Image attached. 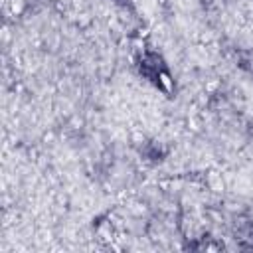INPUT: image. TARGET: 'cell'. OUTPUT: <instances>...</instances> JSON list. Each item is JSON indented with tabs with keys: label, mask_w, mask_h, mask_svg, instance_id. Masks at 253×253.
Masks as SVG:
<instances>
[{
	"label": "cell",
	"mask_w": 253,
	"mask_h": 253,
	"mask_svg": "<svg viewBox=\"0 0 253 253\" xmlns=\"http://www.w3.org/2000/svg\"><path fill=\"white\" fill-rule=\"evenodd\" d=\"M140 73L154 85L158 87L162 93L170 95L174 91V81H172V75L164 63V59L158 55V53H144L142 59H140Z\"/></svg>",
	"instance_id": "obj_1"
}]
</instances>
